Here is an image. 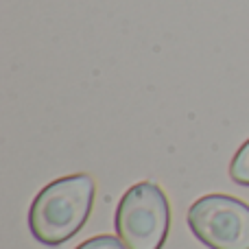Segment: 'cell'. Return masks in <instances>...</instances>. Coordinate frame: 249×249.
Segmentation results:
<instances>
[{"mask_svg":"<svg viewBox=\"0 0 249 249\" xmlns=\"http://www.w3.org/2000/svg\"><path fill=\"white\" fill-rule=\"evenodd\" d=\"M96 186L86 173L68 175L48 184L33 199L29 228L42 245L57 247L70 241L86 225L92 212Z\"/></svg>","mask_w":249,"mask_h":249,"instance_id":"cell-1","label":"cell"},{"mask_svg":"<svg viewBox=\"0 0 249 249\" xmlns=\"http://www.w3.org/2000/svg\"><path fill=\"white\" fill-rule=\"evenodd\" d=\"M168 225V199L153 181L131 186L116 208V232L127 249H162Z\"/></svg>","mask_w":249,"mask_h":249,"instance_id":"cell-2","label":"cell"},{"mask_svg":"<svg viewBox=\"0 0 249 249\" xmlns=\"http://www.w3.org/2000/svg\"><path fill=\"white\" fill-rule=\"evenodd\" d=\"M193 234L210 249H249V206L230 195H206L188 208Z\"/></svg>","mask_w":249,"mask_h":249,"instance_id":"cell-3","label":"cell"},{"mask_svg":"<svg viewBox=\"0 0 249 249\" xmlns=\"http://www.w3.org/2000/svg\"><path fill=\"white\" fill-rule=\"evenodd\" d=\"M230 177L236 184L249 186V140L234 155L232 164H230Z\"/></svg>","mask_w":249,"mask_h":249,"instance_id":"cell-4","label":"cell"},{"mask_svg":"<svg viewBox=\"0 0 249 249\" xmlns=\"http://www.w3.org/2000/svg\"><path fill=\"white\" fill-rule=\"evenodd\" d=\"M77 249H127V245H124L121 238L103 234V236H94V238H90V241L81 243Z\"/></svg>","mask_w":249,"mask_h":249,"instance_id":"cell-5","label":"cell"}]
</instances>
